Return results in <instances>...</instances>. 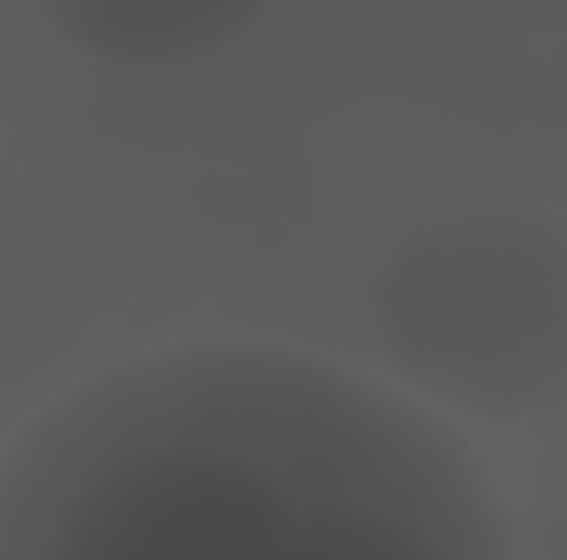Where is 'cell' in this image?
I'll return each mask as SVG.
<instances>
[{
    "label": "cell",
    "instance_id": "3957f363",
    "mask_svg": "<svg viewBox=\"0 0 567 560\" xmlns=\"http://www.w3.org/2000/svg\"><path fill=\"white\" fill-rule=\"evenodd\" d=\"M53 40L100 66L185 73L251 40L271 0H27Z\"/></svg>",
    "mask_w": 567,
    "mask_h": 560
},
{
    "label": "cell",
    "instance_id": "6da1fadb",
    "mask_svg": "<svg viewBox=\"0 0 567 560\" xmlns=\"http://www.w3.org/2000/svg\"><path fill=\"white\" fill-rule=\"evenodd\" d=\"M475 435L390 376L198 336L100 363L0 455V560H508Z\"/></svg>",
    "mask_w": 567,
    "mask_h": 560
},
{
    "label": "cell",
    "instance_id": "7a4b0ae2",
    "mask_svg": "<svg viewBox=\"0 0 567 560\" xmlns=\"http://www.w3.org/2000/svg\"><path fill=\"white\" fill-rule=\"evenodd\" d=\"M370 336L410 396L455 422L567 409V218L482 198L410 225L370 271Z\"/></svg>",
    "mask_w": 567,
    "mask_h": 560
}]
</instances>
